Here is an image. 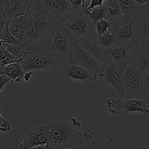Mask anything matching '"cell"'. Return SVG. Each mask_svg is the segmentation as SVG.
I'll list each match as a JSON object with an SVG mask.
<instances>
[{
	"instance_id": "1",
	"label": "cell",
	"mask_w": 149,
	"mask_h": 149,
	"mask_svg": "<svg viewBox=\"0 0 149 149\" xmlns=\"http://www.w3.org/2000/svg\"><path fill=\"white\" fill-rule=\"evenodd\" d=\"M28 14L29 22L21 43L30 52L49 46L51 34L58 22L49 15L39 0L33 1Z\"/></svg>"
},
{
	"instance_id": "2",
	"label": "cell",
	"mask_w": 149,
	"mask_h": 149,
	"mask_svg": "<svg viewBox=\"0 0 149 149\" xmlns=\"http://www.w3.org/2000/svg\"><path fill=\"white\" fill-rule=\"evenodd\" d=\"M64 58L50 46L44 47L29 53L20 61L26 72L47 70L59 65Z\"/></svg>"
},
{
	"instance_id": "3",
	"label": "cell",
	"mask_w": 149,
	"mask_h": 149,
	"mask_svg": "<svg viewBox=\"0 0 149 149\" xmlns=\"http://www.w3.org/2000/svg\"><path fill=\"white\" fill-rule=\"evenodd\" d=\"M61 24L68 32L74 42L95 33V24L85 9L72 11Z\"/></svg>"
},
{
	"instance_id": "4",
	"label": "cell",
	"mask_w": 149,
	"mask_h": 149,
	"mask_svg": "<svg viewBox=\"0 0 149 149\" xmlns=\"http://www.w3.org/2000/svg\"><path fill=\"white\" fill-rule=\"evenodd\" d=\"M50 144L65 146L75 140L80 133L81 123L72 117L70 120L48 122ZM49 144V145H50Z\"/></svg>"
},
{
	"instance_id": "5",
	"label": "cell",
	"mask_w": 149,
	"mask_h": 149,
	"mask_svg": "<svg viewBox=\"0 0 149 149\" xmlns=\"http://www.w3.org/2000/svg\"><path fill=\"white\" fill-rule=\"evenodd\" d=\"M127 99L149 100V86L146 83L143 74L132 64H129L124 71Z\"/></svg>"
},
{
	"instance_id": "6",
	"label": "cell",
	"mask_w": 149,
	"mask_h": 149,
	"mask_svg": "<svg viewBox=\"0 0 149 149\" xmlns=\"http://www.w3.org/2000/svg\"><path fill=\"white\" fill-rule=\"evenodd\" d=\"M108 110L113 115H127L130 112H141L149 115V100L140 99H114L106 100Z\"/></svg>"
},
{
	"instance_id": "7",
	"label": "cell",
	"mask_w": 149,
	"mask_h": 149,
	"mask_svg": "<svg viewBox=\"0 0 149 149\" xmlns=\"http://www.w3.org/2000/svg\"><path fill=\"white\" fill-rule=\"evenodd\" d=\"M74 41L61 23H57L52 32L49 46L64 59L71 58Z\"/></svg>"
},
{
	"instance_id": "8",
	"label": "cell",
	"mask_w": 149,
	"mask_h": 149,
	"mask_svg": "<svg viewBox=\"0 0 149 149\" xmlns=\"http://www.w3.org/2000/svg\"><path fill=\"white\" fill-rule=\"evenodd\" d=\"M111 32L117 37L119 43L134 45L139 42L134 18H125L112 23Z\"/></svg>"
},
{
	"instance_id": "9",
	"label": "cell",
	"mask_w": 149,
	"mask_h": 149,
	"mask_svg": "<svg viewBox=\"0 0 149 149\" xmlns=\"http://www.w3.org/2000/svg\"><path fill=\"white\" fill-rule=\"evenodd\" d=\"M70 60L71 64H77L84 68L88 69L95 74L103 77L106 64L99 62L93 58L77 42H74L72 54Z\"/></svg>"
},
{
	"instance_id": "10",
	"label": "cell",
	"mask_w": 149,
	"mask_h": 149,
	"mask_svg": "<svg viewBox=\"0 0 149 149\" xmlns=\"http://www.w3.org/2000/svg\"><path fill=\"white\" fill-rule=\"evenodd\" d=\"M130 64L141 74L149 72V42H136L131 48Z\"/></svg>"
},
{
	"instance_id": "11",
	"label": "cell",
	"mask_w": 149,
	"mask_h": 149,
	"mask_svg": "<svg viewBox=\"0 0 149 149\" xmlns=\"http://www.w3.org/2000/svg\"><path fill=\"white\" fill-rule=\"evenodd\" d=\"M46 144H50L48 123L40 124L28 130L23 135V140L20 143V145L29 148Z\"/></svg>"
},
{
	"instance_id": "12",
	"label": "cell",
	"mask_w": 149,
	"mask_h": 149,
	"mask_svg": "<svg viewBox=\"0 0 149 149\" xmlns=\"http://www.w3.org/2000/svg\"><path fill=\"white\" fill-rule=\"evenodd\" d=\"M77 42L99 62L106 64L110 61L109 50L99 42L96 34L82 38Z\"/></svg>"
},
{
	"instance_id": "13",
	"label": "cell",
	"mask_w": 149,
	"mask_h": 149,
	"mask_svg": "<svg viewBox=\"0 0 149 149\" xmlns=\"http://www.w3.org/2000/svg\"><path fill=\"white\" fill-rule=\"evenodd\" d=\"M49 15L58 23L63 21L73 11L68 0H39Z\"/></svg>"
},
{
	"instance_id": "14",
	"label": "cell",
	"mask_w": 149,
	"mask_h": 149,
	"mask_svg": "<svg viewBox=\"0 0 149 149\" xmlns=\"http://www.w3.org/2000/svg\"><path fill=\"white\" fill-rule=\"evenodd\" d=\"M103 77L106 81L114 87L117 93L122 97L126 94L124 72L116 65L109 61L106 64Z\"/></svg>"
},
{
	"instance_id": "15",
	"label": "cell",
	"mask_w": 149,
	"mask_h": 149,
	"mask_svg": "<svg viewBox=\"0 0 149 149\" xmlns=\"http://www.w3.org/2000/svg\"><path fill=\"white\" fill-rule=\"evenodd\" d=\"M131 48L132 45L125 43H118L109 49L110 62L125 71L126 67L130 64Z\"/></svg>"
},
{
	"instance_id": "16",
	"label": "cell",
	"mask_w": 149,
	"mask_h": 149,
	"mask_svg": "<svg viewBox=\"0 0 149 149\" xmlns=\"http://www.w3.org/2000/svg\"><path fill=\"white\" fill-rule=\"evenodd\" d=\"M34 1L36 0H4V12L9 18L27 15Z\"/></svg>"
},
{
	"instance_id": "17",
	"label": "cell",
	"mask_w": 149,
	"mask_h": 149,
	"mask_svg": "<svg viewBox=\"0 0 149 149\" xmlns=\"http://www.w3.org/2000/svg\"><path fill=\"white\" fill-rule=\"evenodd\" d=\"M64 72L70 78L84 82L94 81L98 77L97 74H95L91 70L71 63L65 67Z\"/></svg>"
},
{
	"instance_id": "18",
	"label": "cell",
	"mask_w": 149,
	"mask_h": 149,
	"mask_svg": "<svg viewBox=\"0 0 149 149\" xmlns=\"http://www.w3.org/2000/svg\"><path fill=\"white\" fill-rule=\"evenodd\" d=\"M29 22V14L20 17L9 18L7 20L8 27L12 34L22 42Z\"/></svg>"
},
{
	"instance_id": "19",
	"label": "cell",
	"mask_w": 149,
	"mask_h": 149,
	"mask_svg": "<svg viewBox=\"0 0 149 149\" xmlns=\"http://www.w3.org/2000/svg\"><path fill=\"white\" fill-rule=\"evenodd\" d=\"M133 18L136 24L139 41L149 42V15L141 10Z\"/></svg>"
},
{
	"instance_id": "20",
	"label": "cell",
	"mask_w": 149,
	"mask_h": 149,
	"mask_svg": "<svg viewBox=\"0 0 149 149\" xmlns=\"http://www.w3.org/2000/svg\"><path fill=\"white\" fill-rule=\"evenodd\" d=\"M63 147L64 149H96L93 136L87 132L81 131L75 140Z\"/></svg>"
},
{
	"instance_id": "21",
	"label": "cell",
	"mask_w": 149,
	"mask_h": 149,
	"mask_svg": "<svg viewBox=\"0 0 149 149\" xmlns=\"http://www.w3.org/2000/svg\"><path fill=\"white\" fill-rule=\"evenodd\" d=\"M105 4L106 6V17L105 19L111 23H114L123 18V12L118 0H106Z\"/></svg>"
},
{
	"instance_id": "22",
	"label": "cell",
	"mask_w": 149,
	"mask_h": 149,
	"mask_svg": "<svg viewBox=\"0 0 149 149\" xmlns=\"http://www.w3.org/2000/svg\"><path fill=\"white\" fill-rule=\"evenodd\" d=\"M4 74L8 76L12 82L19 83L23 80L24 73L26 72L22 67L20 62H15L6 66L4 68Z\"/></svg>"
},
{
	"instance_id": "23",
	"label": "cell",
	"mask_w": 149,
	"mask_h": 149,
	"mask_svg": "<svg viewBox=\"0 0 149 149\" xmlns=\"http://www.w3.org/2000/svg\"><path fill=\"white\" fill-rule=\"evenodd\" d=\"M121 6L124 17L133 18L135 15L142 10L135 0H118Z\"/></svg>"
},
{
	"instance_id": "24",
	"label": "cell",
	"mask_w": 149,
	"mask_h": 149,
	"mask_svg": "<svg viewBox=\"0 0 149 149\" xmlns=\"http://www.w3.org/2000/svg\"><path fill=\"white\" fill-rule=\"evenodd\" d=\"M3 47L10 52L14 57H15L18 61H21L22 59L27 54L31 53L22 43L20 44H8L2 43Z\"/></svg>"
},
{
	"instance_id": "25",
	"label": "cell",
	"mask_w": 149,
	"mask_h": 149,
	"mask_svg": "<svg viewBox=\"0 0 149 149\" xmlns=\"http://www.w3.org/2000/svg\"><path fill=\"white\" fill-rule=\"evenodd\" d=\"M97 38L99 42L108 50L111 48L116 44L119 43L117 37L111 31H107Z\"/></svg>"
},
{
	"instance_id": "26",
	"label": "cell",
	"mask_w": 149,
	"mask_h": 149,
	"mask_svg": "<svg viewBox=\"0 0 149 149\" xmlns=\"http://www.w3.org/2000/svg\"><path fill=\"white\" fill-rule=\"evenodd\" d=\"M88 14L91 18L92 21L94 24H95L96 22L98 21L99 20L106 18V4H103L100 6H96L94 8L92 9V11L87 10Z\"/></svg>"
},
{
	"instance_id": "27",
	"label": "cell",
	"mask_w": 149,
	"mask_h": 149,
	"mask_svg": "<svg viewBox=\"0 0 149 149\" xmlns=\"http://www.w3.org/2000/svg\"><path fill=\"white\" fill-rule=\"evenodd\" d=\"M15 62H20V61H17L15 57L8 52L3 47V45L0 47V67L4 68L6 66Z\"/></svg>"
},
{
	"instance_id": "28",
	"label": "cell",
	"mask_w": 149,
	"mask_h": 149,
	"mask_svg": "<svg viewBox=\"0 0 149 149\" xmlns=\"http://www.w3.org/2000/svg\"><path fill=\"white\" fill-rule=\"evenodd\" d=\"M112 23L106 19H101L98 21L96 22L95 24V33L97 37H100L107 31H111Z\"/></svg>"
},
{
	"instance_id": "29",
	"label": "cell",
	"mask_w": 149,
	"mask_h": 149,
	"mask_svg": "<svg viewBox=\"0 0 149 149\" xmlns=\"http://www.w3.org/2000/svg\"><path fill=\"white\" fill-rule=\"evenodd\" d=\"M0 39H1V41L2 42V43H8V44L21 43V42H20L17 38L15 37L12 34L11 32H10V29H9L8 23H7H7H6L4 30H3V32L2 34H1Z\"/></svg>"
},
{
	"instance_id": "30",
	"label": "cell",
	"mask_w": 149,
	"mask_h": 149,
	"mask_svg": "<svg viewBox=\"0 0 149 149\" xmlns=\"http://www.w3.org/2000/svg\"><path fill=\"white\" fill-rule=\"evenodd\" d=\"M11 129V124L7 119L4 118L1 115L0 112V131L3 132H7Z\"/></svg>"
},
{
	"instance_id": "31",
	"label": "cell",
	"mask_w": 149,
	"mask_h": 149,
	"mask_svg": "<svg viewBox=\"0 0 149 149\" xmlns=\"http://www.w3.org/2000/svg\"><path fill=\"white\" fill-rule=\"evenodd\" d=\"M68 1L71 3L73 11H78L83 9V0H68Z\"/></svg>"
},
{
	"instance_id": "32",
	"label": "cell",
	"mask_w": 149,
	"mask_h": 149,
	"mask_svg": "<svg viewBox=\"0 0 149 149\" xmlns=\"http://www.w3.org/2000/svg\"><path fill=\"white\" fill-rule=\"evenodd\" d=\"M8 19L9 18L7 17V15L4 12L0 15V37H1V35L2 34L3 30H4V27H5V25Z\"/></svg>"
},
{
	"instance_id": "33",
	"label": "cell",
	"mask_w": 149,
	"mask_h": 149,
	"mask_svg": "<svg viewBox=\"0 0 149 149\" xmlns=\"http://www.w3.org/2000/svg\"><path fill=\"white\" fill-rule=\"evenodd\" d=\"M8 83H13L11 79L6 74H1L0 75V93H1V90L4 87V86Z\"/></svg>"
},
{
	"instance_id": "34",
	"label": "cell",
	"mask_w": 149,
	"mask_h": 149,
	"mask_svg": "<svg viewBox=\"0 0 149 149\" xmlns=\"http://www.w3.org/2000/svg\"><path fill=\"white\" fill-rule=\"evenodd\" d=\"M106 1V0H91L90 5H89L88 7H86L85 10H92V9L94 8V7H96V6H100V5H102V4H103Z\"/></svg>"
},
{
	"instance_id": "35",
	"label": "cell",
	"mask_w": 149,
	"mask_h": 149,
	"mask_svg": "<svg viewBox=\"0 0 149 149\" xmlns=\"http://www.w3.org/2000/svg\"><path fill=\"white\" fill-rule=\"evenodd\" d=\"M32 74H33L32 71L26 72L24 73V75H23V80H25V81H26V82L29 81V80H31V78Z\"/></svg>"
},
{
	"instance_id": "36",
	"label": "cell",
	"mask_w": 149,
	"mask_h": 149,
	"mask_svg": "<svg viewBox=\"0 0 149 149\" xmlns=\"http://www.w3.org/2000/svg\"><path fill=\"white\" fill-rule=\"evenodd\" d=\"M49 145H36L34 147L30 148L29 149H49Z\"/></svg>"
},
{
	"instance_id": "37",
	"label": "cell",
	"mask_w": 149,
	"mask_h": 149,
	"mask_svg": "<svg viewBox=\"0 0 149 149\" xmlns=\"http://www.w3.org/2000/svg\"><path fill=\"white\" fill-rule=\"evenodd\" d=\"M135 2L141 7V8L142 9L143 7V6L146 4L147 1H148V0H135Z\"/></svg>"
},
{
	"instance_id": "38",
	"label": "cell",
	"mask_w": 149,
	"mask_h": 149,
	"mask_svg": "<svg viewBox=\"0 0 149 149\" xmlns=\"http://www.w3.org/2000/svg\"><path fill=\"white\" fill-rule=\"evenodd\" d=\"M49 149H64V147H63V146L58 145L50 144V145H49Z\"/></svg>"
},
{
	"instance_id": "39",
	"label": "cell",
	"mask_w": 149,
	"mask_h": 149,
	"mask_svg": "<svg viewBox=\"0 0 149 149\" xmlns=\"http://www.w3.org/2000/svg\"><path fill=\"white\" fill-rule=\"evenodd\" d=\"M142 10H143V11L146 12L147 14L149 15V0L147 1L146 4L143 6V7L142 8Z\"/></svg>"
},
{
	"instance_id": "40",
	"label": "cell",
	"mask_w": 149,
	"mask_h": 149,
	"mask_svg": "<svg viewBox=\"0 0 149 149\" xmlns=\"http://www.w3.org/2000/svg\"><path fill=\"white\" fill-rule=\"evenodd\" d=\"M4 0H0V15L4 13Z\"/></svg>"
},
{
	"instance_id": "41",
	"label": "cell",
	"mask_w": 149,
	"mask_h": 149,
	"mask_svg": "<svg viewBox=\"0 0 149 149\" xmlns=\"http://www.w3.org/2000/svg\"><path fill=\"white\" fill-rule=\"evenodd\" d=\"M143 79L145 80L146 83L149 86V72L143 74Z\"/></svg>"
},
{
	"instance_id": "42",
	"label": "cell",
	"mask_w": 149,
	"mask_h": 149,
	"mask_svg": "<svg viewBox=\"0 0 149 149\" xmlns=\"http://www.w3.org/2000/svg\"><path fill=\"white\" fill-rule=\"evenodd\" d=\"M18 149H29V148L28 147H26V146L22 145L20 144L18 145Z\"/></svg>"
},
{
	"instance_id": "43",
	"label": "cell",
	"mask_w": 149,
	"mask_h": 149,
	"mask_svg": "<svg viewBox=\"0 0 149 149\" xmlns=\"http://www.w3.org/2000/svg\"><path fill=\"white\" fill-rule=\"evenodd\" d=\"M1 74H4V68L0 67V75H1Z\"/></svg>"
},
{
	"instance_id": "44",
	"label": "cell",
	"mask_w": 149,
	"mask_h": 149,
	"mask_svg": "<svg viewBox=\"0 0 149 149\" xmlns=\"http://www.w3.org/2000/svg\"><path fill=\"white\" fill-rule=\"evenodd\" d=\"M82 7L83 9H86V7H87V5H86V0H83V4H82Z\"/></svg>"
},
{
	"instance_id": "45",
	"label": "cell",
	"mask_w": 149,
	"mask_h": 149,
	"mask_svg": "<svg viewBox=\"0 0 149 149\" xmlns=\"http://www.w3.org/2000/svg\"><path fill=\"white\" fill-rule=\"evenodd\" d=\"M2 46V42L1 41V39H0V47Z\"/></svg>"
}]
</instances>
